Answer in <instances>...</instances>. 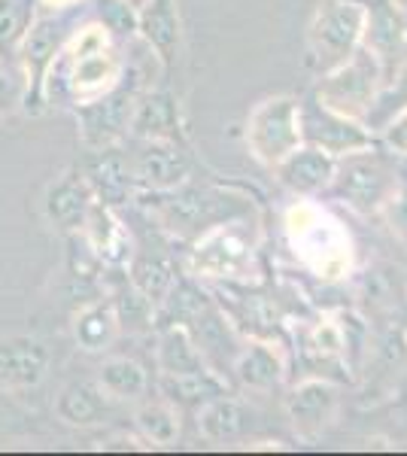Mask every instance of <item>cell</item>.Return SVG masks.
<instances>
[{
  "instance_id": "obj_1",
  "label": "cell",
  "mask_w": 407,
  "mask_h": 456,
  "mask_svg": "<svg viewBox=\"0 0 407 456\" xmlns=\"http://www.w3.org/2000/svg\"><path fill=\"white\" fill-rule=\"evenodd\" d=\"M122 77L125 58L116 46V37L101 21H85V25H77V31L64 43L61 55H58L55 68L49 73V83L61 79V88L70 98V104L79 107L116 88Z\"/></svg>"
},
{
  "instance_id": "obj_2",
  "label": "cell",
  "mask_w": 407,
  "mask_h": 456,
  "mask_svg": "<svg viewBox=\"0 0 407 456\" xmlns=\"http://www.w3.org/2000/svg\"><path fill=\"white\" fill-rule=\"evenodd\" d=\"M286 234L295 256L322 281H340L353 265L350 234L335 216L316 208L310 198L286 210Z\"/></svg>"
},
{
  "instance_id": "obj_3",
  "label": "cell",
  "mask_w": 407,
  "mask_h": 456,
  "mask_svg": "<svg viewBox=\"0 0 407 456\" xmlns=\"http://www.w3.org/2000/svg\"><path fill=\"white\" fill-rule=\"evenodd\" d=\"M77 25L79 21L73 19V10H46V6H40L31 28L21 37V43L16 49V64L21 70V83H25L21 110H28L31 116H40L43 107H46L49 73L55 68L64 43L77 31Z\"/></svg>"
},
{
  "instance_id": "obj_4",
  "label": "cell",
  "mask_w": 407,
  "mask_h": 456,
  "mask_svg": "<svg viewBox=\"0 0 407 456\" xmlns=\"http://www.w3.org/2000/svg\"><path fill=\"white\" fill-rule=\"evenodd\" d=\"M380 94V68H377L374 55L365 46H359L356 55L346 58L344 64L320 73V83L313 88V104H320L329 113L346 116V119L368 122V116L377 110Z\"/></svg>"
},
{
  "instance_id": "obj_5",
  "label": "cell",
  "mask_w": 407,
  "mask_h": 456,
  "mask_svg": "<svg viewBox=\"0 0 407 456\" xmlns=\"http://www.w3.org/2000/svg\"><path fill=\"white\" fill-rule=\"evenodd\" d=\"M365 34V0H320L307 21V49L325 73L356 55Z\"/></svg>"
},
{
  "instance_id": "obj_6",
  "label": "cell",
  "mask_w": 407,
  "mask_h": 456,
  "mask_svg": "<svg viewBox=\"0 0 407 456\" xmlns=\"http://www.w3.org/2000/svg\"><path fill=\"white\" fill-rule=\"evenodd\" d=\"M305 143V107L292 94L258 101L247 119V146L265 167H277Z\"/></svg>"
},
{
  "instance_id": "obj_7",
  "label": "cell",
  "mask_w": 407,
  "mask_h": 456,
  "mask_svg": "<svg viewBox=\"0 0 407 456\" xmlns=\"http://www.w3.org/2000/svg\"><path fill=\"white\" fill-rule=\"evenodd\" d=\"M189 268L198 277L216 281H253L258 274L253 240L238 223H216L195 240Z\"/></svg>"
},
{
  "instance_id": "obj_8",
  "label": "cell",
  "mask_w": 407,
  "mask_h": 456,
  "mask_svg": "<svg viewBox=\"0 0 407 456\" xmlns=\"http://www.w3.org/2000/svg\"><path fill=\"white\" fill-rule=\"evenodd\" d=\"M331 189L344 198L359 213H377L389 208L398 195L395 174L387 167V161L374 156L371 150L350 152V156L338 159V171L331 180Z\"/></svg>"
},
{
  "instance_id": "obj_9",
  "label": "cell",
  "mask_w": 407,
  "mask_h": 456,
  "mask_svg": "<svg viewBox=\"0 0 407 456\" xmlns=\"http://www.w3.org/2000/svg\"><path fill=\"white\" fill-rule=\"evenodd\" d=\"M137 86H128L125 77L119 86L110 88L107 94L88 101V104L77 107V125H79V141L88 152L113 150L119 141L131 131V119H134L137 107Z\"/></svg>"
},
{
  "instance_id": "obj_10",
  "label": "cell",
  "mask_w": 407,
  "mask_h": 456,
  "mask_svg": "<svg viewBox=\"0 0 407 456\" xmlns=\"http://www.w3.org/2000/svg\"><path fill=\"white\" fill-rule=\"evenodd\" d=\"M362 46L374 55L383 88H389L407 68V16L398 0H365Z\"/></svg>"
},
{
  "instance_id": "obj_11",
  "label": "cell",
  "mask_w": 407,
  "mask_h": 456,
  "mask_svg": "<svg viewBox=\"0 0 407 456\" xmlns=\"http://www.w3.org/2000/svg\"><path fill=\"white\" fill-rule=\"evenodd\" d=\"M49 374V350L31 335L0 341V389L10 395L37 389Z\"/></svg>"
},
{
  "instance_id": "obj_12",
  "label": "cell",
  "mask_w": 407,
  "mask_h": 456,
  "mask_svg": "<svg viewBox=\"0 0 407 456\" xmlns=\"http://www.w3.org/2000/svg\"><path fill=\"white\" fill-rule=\"evenodd\" d=\"M305 143H316L335 159H344L350 152L371 150L374 134L365 122L346 119V116L329 113L320 104H313L305 110Z\"/></svg>"
},
{
  "instance_id": "obj_13",
  "label": "cell",
  "mask_w": 407,
  "mask_h": 456,
  "mask_svg": "<svg viewBox=\"0 0 407 456\" xmlns=\"http://www.w3.org/2000/svg\"><path fill=\"white\" fill-rule=\"evenodd\" d=\"M189 156L176 141H146L131 161L134 183L152 192H174L189 180Z\"/></svg>"
},
{
  "instance_id": "obj_14",
  "label": "cell",
  "mask_w": 407,
  "mask_h": 456,
  "mask_svg": "<svg viewBox=\"0 0 407 456\" xmlns=\"http://www.w3.org/2000/svg\"><path fill=\"white\" fill-rule=\"evenodd\" d=\"M92 204H94V192L79 167H70V171H64L58 180H52L46 195H43L46 219L58 232H68V234L83 232Z\"/></svg>"
},
{
  "instance_id": "obj_15",
  "label": "cell",
  "mask_w": 407,
  "mask_h": 456,
  "mask_svg": "<svg viewBox=\"0 0 407 456\" xmlns=\"http://www.w3.org/2000/svg\"><path fill=\"white\" fill-rule=\"evenodd\" d=\"M335 171H338V159L316 143H301L292 156H286L273 167L277 180L298 198H313L325 192V189H331Z\"/></svg>"
},
{
  "instance_id": "obj_16",
  "label": "cell",
  "mask_w": 407,
  "mask_h": 456,
  "mask_svg": "<svg viewBox=\"0 0 407 456\" xmlns=\"http://www.w3.org/2000/svg\"><path fill=\"white\" fill-rule=\"evenodd\" d=\"M137 37L159 58L161 68H174L183 43L180 4L176 0H146V6L137 12Z\"/></svg>"
},
{
  "instance_id": "obj_17",
  "label": "cell",
  "mask_w": 407,
  "mask_h": 456,
  "mask_svg": "<svg viewBox=\"0 0 407 456\" xmlns=\"http://www.w3.org/2000/svg\"><path fill=\"white\" fill-rule=\"evenodd\" d=\"M79 234L85 238L88 249H92L103 265H110V268L128 265V259L134 256L128 228L122 225V219L116 216L113 208L101 204L98 198H94V204H92V210H88L85 225Z\"/></svg>"
},
{
  "instance_id": "obj_18",
  "label": "cell",
  "mask_w": 407,
  "mask_h": 456,
  "mask_svg": "<svg viewBox=\"0 0 407 456\" xmlns=\"http://www.w3.org/2000/svg\"><path fill=\"white\" fill-rule=\"evenodd\" d=\"M113 404L116 402L98 387V380H70L55 399V417L70 429H92L107 420Z\"/></svg>"
},
{
  "instance_id": "obj_19",
  "label": "cell",
  "mask_w": 407,
  "mask_h": 456,
  "mask_svg": "<svg viewBox=\"0 0 407 456\" xmlns=\"http://www.w3.org/2000/svg\"><path fill=\"white\" fill-rule=\"evenodd\" d=\"M338 393L325 380H305L289 395V417L301 438H316L325 432V426L335 420Z\"/></svg>"
},
{
  "instance_id": "obj_20",
  "label": "cell",
  "mask_w": 407,
  "mask_h": 456,
  "mask_svg": "<svg viewBox=\"0 0 407 456\" xmlns=\"http://www.w3.org/2000/svg\"><path fill=\"white\" fill-rule=\"evenodd\" d=\"M249 423H253L249 408L228 393L213 395L198 408V432L210 444H232V441L243 438L249 432Z\"/></svg>"
},
{
  "instance_id": "obj_21",
  "label": "cell",
  "mask_w": 407,
  "mask_h": 456,
  "mask_svg": "<svg viewBox=\"0 0 407 456\" xmlns=\"http://www.w3.org/2000/svg\"><path fill=\"white\" fill-rule=\"evenodd\" d=\"M85 180L92 186L94 198L107 208H119L131 198V189L137 186L134 183V174H131V165L125 161L119 152L113 150H98L92 152L88 159V167H85Z\"/></svg>"
},
{
  "instance_id": "obj_22",
  "label": "cell",
  "mask_w": 407,
  "mask_h": 456,
  "mask_svg": "<svg viewBox=\"0 0 407 456\" xmlns=\"http://www.w3.org/2000/svg\"><path fill=\"white\" fill-rule=\"evenodd\" d=\"M119 332H122L119 316H116L113 301H107V298L88 301V305H83L73 314V341L85 353L110 350L116 338H119Z\"/></svg>"
},
{
  "instance_id": "obj_23",
  "label": "cell",
  "mask_w": 407,
  "mask_h": 456,
  "mask_svg": "<svg viewBox=\"0 0 407 456\" xmlns=\"http://www.w3.org/2000/svg\"><path fill=\"white\" fill-rule=\"evenodd\" d=\"M131 131L143 141H176L180 143V107L165 92L140 94Z\"/></svg>"
},
{
  "instance_id": "obj_24",
  "label": "cell",
  "mask_w": 407,
  "mask_h": 456,
  "mask_svg": "<svg viewBox=\"0 0 407 456\" xmlns=\"http://www.w3.org/2000/svg\"><path fill=\"white\" fill-rule=\"evenodd\" d=\"M98 387L110 395L116 404L119 402H140L150 395V374L137 359L128 356H110L98 369Z\"/></svg>"
},
{
  "instance_id": "obj_25",
  "label": "cell",
  "mask_w": 407,
  "mask_h": 456,
  "mask_svg": "<svg viewBox=\"0 0 407 456\" xmlns=\"http://www.w3.org/2000/svg\"><path fill=\"white\" fill-rule=\"evenodd\" d=\"M234 374L253 393H273L283 384V362H280V356L273 353L271 344L253 341L234 359Z\"/></svg>"
},
{
  "instance_id": "obj_26",
  "label": "cell",
  "mask_w": 407,
  "mask_h": 456,
  "mask_svg": "<svg viewBox=\"0 0 407 456\" xmlns=\"http://www.w3.org/2000/svg\"><path fill=\"white\" fill-rule=\"evenodd\" d=\"M155 365H159L161 374H189V371L207 369L204 353L198 350L189 326H183V322H170L165 332L159 335V344H155Z\"/></svg>"
},
{
  "instance_id": "obj_27",
  "label": "cell",
  "mask_w": 407,
  "mask_h": 456,
  "mask_svg": "<svg viewBox=\"0 0 407 456\" xmlns=\"http://www.w3.org/2000/svg\"><path fill=\"white\" fill-rule=\"evenodd\" d=\"M134 423L143 441L152 447H170L180 441V408L167 399H140L134 411Z\"/></svg>"
},
{
  "instance_id": "obj_28",
  "label": "cell",
  "mask_w": 407,
  "mask_h": 456,
  "mask_svg": "<svg viewBox=\"0 0 407 456\" xmlns=\"http://www.w3.org/2000/svg\"><path fill=\"white\" fill-rule=\"evenodd\" d=\"M128 283L134 286L137 292H143L152 305H161V301L167 298V292L174 289L176 274L161 256L140 253L128 259Z\"/></svg>"
},
{
  "instance_id": "obj_29",
  "label": "cell",
  "mask_w": 407,
  "mask_h": 456,
  "mask_svg": "<svg viewBox=\"0 0 407 456\" xmlns=\"http://www.w3.org/2000/svg\"><path fill=\"white\" fill-rule=\"evenodd\" d=\"M161 393L174 404H195V408H201L207 399L228 393V389L216 374L201 369L189 374H161Z\"/></svg>"
},
{
  "instance_id": "obj_30",
  "label": "cell",
  "mask_w": 407,
  "mask_h": 456,
  "mask_svg": "<svg viewBox=\"0 0 407 456\" xmlns=\"http://www.w3.org/2000/svg\"><path fill=\"white\" fill-rule=\"evenodd\" d=\"M40 10L37 0H0V61H16L21 37Z\"/></svg>"
},
{
  "instance_id": "obj_31",
  "label": "cell",
  "mask_w": 407,
  "mask_h": 456,
  "mask_svg": "<svg viewBox=\"0 0 407 456\" xmlns=\"http://www.w3.org/2000/svg\"><path fill=\"white\" fill-rule=\"evenodd\" d=\"M98 21L113 37H137V10L128 0H98Z\"/></svg>"
},
{
  "instance_id": "obj_32",
  "label": "cell",
  "mask_w": 407,
  "mask_h": 456,
  "mask_svg": "<svg viewBox=\"0 0 407 456\" xmlns=\"http://www.w3.org/2000/svg\"><path fill=\"white\" fill-rule=\"evenodd\" d=\"M25 101V83L6 61H0V116H12Z\"/></svg>"
},
{
  "instance_id": "obj_33",
  "label": "cell",
  "mask_w": 407,
  "mask_h": 456,
  "mask_svg": "<svg viewBox=\"0 0 407 456\" xmlns=\"http://www.w3.org/2000/svg\"><path fill=\"white\" fill-rule=\"evenodd\" d=\"M383 143L395 150L398 156H407V107L398 110L392 119L383 125Z\"/></svg>"
},
{
  "instance_id": "obj_34",
  "label": "cell",
  "mask_w": 407,
  "mask_h": 456,
  "mask_svg": "<svg viewBox=\"0 0 407 456\" xmlns=\"http://www.w3.org/2000/svg\"><path fill=\"white\" fill-rule=\"evenodd\" d=\"M313 344H316V350L329 353V356H338V353L344 350V332H340V326H335V322H322L313 332Z\"/></svg>"
},
{
  "instance_id": "obj_35",
  "label": "cell",
  "mask_w": 407,
  "mask_h": 456,
  "mask_svg": "<svg viewBox=\"0 0 407 456\" xmlns=\"http://www.w3.org/2000/svg\"><path fill=\"white\" fill-rule=\"evenodd\" d=\"M16 420H19V414H16V408H12V402H10V393H4V389H0V441L12 436V426H16Z\"/></svg>"
},
{
  "instance_id": "obj_36",
  "label": "cell",
  "mask_w": 407,
  "mask_h": 456,
  "mask_svg": "<svg viewBox=\"0 0 407 456\" xmlns=\"http://www.w3.org/2000/svg\"><path fill=\"white\" fill-rule=\"evenodd\" d=\"M383 92H392V94H395V98H398V110H404V107H407V68H404L402 73H398L395 83H392L389 88H383ZM398 110H395V113H398Z\"/></svg>"
},
{
  "instance_id": "obj_37",
  "label": "cell",
  "mask_w": 407,
  "mask_h": 456,
  "mask_svg": "<svg viewBox=\"0 0 407 456\" xmlns=\"http://www.w3.org/2000/svg\"><path fill=\"white\" fill-rule=\"evenodd\" d=\"M40 6H46V10H77V6L88 4V0H37Z\"/></svg>"
},
{
  "instance_id": "obj_38",
  "label": "cell",
  "mask_w": 407,
  "mask_h": 456,
  "mask_svg": "<svg viewBox=\"0 0 407 456\" xmlns=\"http://www.w3.org/2000/svg\"><path fill=\"white\" fill-rule=\"evenodd\" d=\"M128 4L134 6V10L140 12V10H143V6H146V0H128Z\"/></svg>"
}]
</instances>
